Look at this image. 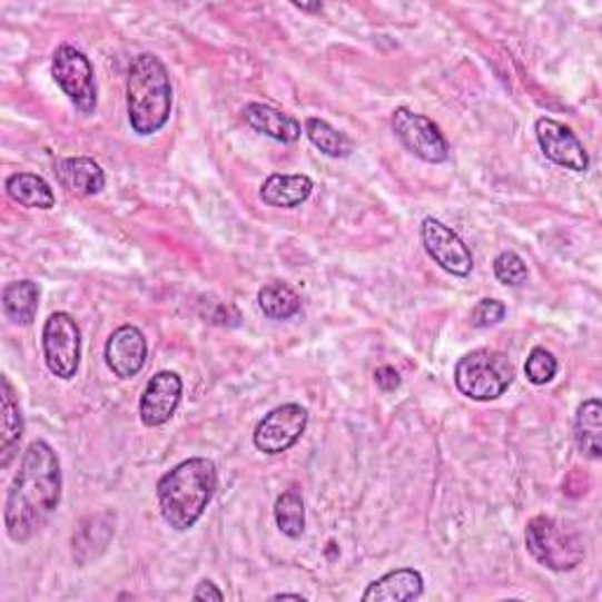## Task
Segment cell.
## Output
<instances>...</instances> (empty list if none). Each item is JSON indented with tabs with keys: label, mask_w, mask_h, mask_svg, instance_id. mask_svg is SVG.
I'll return each mask as SVG.
<instances>
[{
	"label": "cell",
	"mask_w": 602,
	"mask_h": 602,
	"mask_svg": "<svg viewBox=\"0 0 602 602\" xmlns=\"http://www.w3.org/2000/svg\"><path fill=\"white\" fill-rule=\"evenodd\" d=\"M61 502V466L46 441H33L6 500V532L17 544L29 542L52 517Z\"/></svg>",
	"instance_id": "1"
},
{
	"label": "cell",
	"mask_w": 602,
	"mask_h": 602,
	"mask_svg": "<svg viewBox=\"0 0 602 602\" xmlns=\"http://www.w3.org/2000/svg\"><path fill=\"white\" fill-rule=\"evenodd\" d=\"M217 481V466L207 456H191L165 473L156 487L162 521L177 532L191 530L213 502Z\"/></svg>",
	"instance_id": "2"
},
{
	"label": "cell",
	"mask_w": 602,
	"mask_h": 602,
	"mask_svg": "<svg viewBox=\"0 0 602 602\" xmlns=\"http://www.w3.org/2000/svg\"><path fill=\"white\" fill-rule=\"evenodd\" d=\"M128 120L137 135L151 137L165 128L172 114V82L162 61L144 52L128 69Z\"/></svg>",
	"instance_id": "3"
},
{
	"label": "cell",
	"mask_w": 602,
	"mask_h": 602,
	"mask_svg": "<svg viewBox=\"0 0 602 602\" xmlns=\"http://www.w3.org/2000/svg\"><path fill=\"white\" fill-rule=\"evenodd\" d=\"M515 369L506 353L492 348H477L466 353L454 367V384L462 396L487 403L502 398L513 384Z\"/></svg>",
	"instance_id": "4"
},
{
	"label": "cell",
	"mask_w": 602,
	"mask_h": 602,
	"mask_svg": "<svg viewBox=\"0 0 602 602\" xmlns=\"http://www.w3.org/2000/svg\"><path fill=\"white\" fill-rule=\"evenodd\" d=\"M525 546L539 565L553 572H570L584 557L579 536L549 515H536L527 523Z\"/></svg>",
	"instance_id": "5"
},
{
	"label": "cell",
	"mask_w": 602,
	"mask_h": 602,
	"mask_svg": "<svg viewBox=\"0 0 602 602\" xmlns=\"http://www.w3.org/2000/svg\"><path fill=\"white\" fill-rule=\"evenodd\" d=\"M52 76L80 114L97 109V82L90 59L73 46H59L52 57Z\"/></svg>",
	"instance_id": "6"
},
{
	"label": "cell",
	"mask_w": 602,
	"mask_h": 602,
	"mask_svg": "<svg viewBox=\"0 0 602 602\" xmlns=\"http://www.w3.org/2000/svg\"><path fill=\"white\" fill-rule=\"evenodd\" d=\"M46 365L59 379H73L80 367V327L73 316L57 310L43 325Z\"/></svg>",
	"instance_id": "7"
},
{
	"label": "cell",
	"mask_w": 602,
	"mask_h": 602,
	"mask_svg": "<svg viewBox=\"0 0 602 602\" xmlns=\"http://www.w3.org/2000/svg\"><path fill=\"white\" fill-rule=\"evenodd\" d=\"M391 126L396 137L403 141V147L417 156L424 162H445L450 158V144L441 128L428 116L414 114L407 107L393 111Z\"/></svg>",
	"instance_id": "8"
},
{
	"label": "cell",
	"mask_w": 602,
	"mask_h": 602,
	"mask_svg": "<svg viewBox=\"0 0 602 602\" xmlns=\"http://www.w3.org/2000/svg\"><path fill=\"white\" fill-rule=\"evenodd\" d=\"M308 409L287 403L272 409L255 428V447L264 454H283L295 447L306 431Z\"/></svg>",
	"instance_id": "9"
},
{
	"label": "cell",
	"mask_w": 602,
	"mask_h": 602,
	"mask_svg": "<svg viewBox=\"0 0 602 602\" xmlns=\"http://www.w3.org/2000/svg\"><path fill=\"white\" fill-rule=\"evenodd\" d=\"M422 243L428 257L438 264L443 272L466 278L473 272V255L466 243L456 236L447 224L435 217H426L422 221Z\"/></svg>",
	"instance_id": "10"
},
{
	"label": "cell",
	"mask_w": 602,
	"mask_h": 602,
	"mask_svg": "<svg viewBox=\"0 0 602 602\" xmlns=\"http://www.w3.org/2000/svg\"><path fill=\"white\" fill-rule=\"evenodd\" d=\"M534 130H536L539 147H542L544 156L551 162L572 172L589 170L591 160H589L584 144L579 141V137L565 126V122L553 120V118H539Z\"/></svg>",
	"instance_id": "11"
},
{
	"label": "cell",
	"mask_w": 602,
	"mask_h": 602,
	"mask_svg": "<svg viewBox=\"0 0 602 602\" xmlns=\"http://www.w3.org/2000/svg\"><path fill=\"white\" fill-rule=\"evenodd\" d=\"M181 391H184V384L177 372L162 369L158 372V375H154L147 388H144V396L139 401L141 424L149 428L168 424L175 417V412L181 403Z\"/></svg>",
	"instance_id": "12"
},
{
	"label": "cell",
	"mask_w": 602,
	"mask_h": 602,
	"mask_svg": "<svg viewBox=\"0 0 602 602\" xmlns=\"http://www.w3.org/2000/svg\"><path fill=\"white\" fill-rule=\"evenodd\" d=\"M149 344L144 332L137 325H122L118 327L103 348V358H107L109 369L118 379H132L147 365Z\"/></svg>",
	"instance_id": "13"
},
{
	"label": "cell",
	"mask_w": 602,
	"mask_h": 602,
	"mask_svg": "<svg viewBox=\"0 0 602 602\" xmlns=\"http://www.w3.org/2000/svg\"><path fill=\"white\" fill-rule=\"evenodd\" d=\"M243 120L255 132L272 137L280 144H295L302 137V122L289 114H283L280 109L268 107V103L250 101L243 109Z\"/></svg>",
	"instance_id": "14"
},
{
	"label": "cell",
	"mask_w": 602,
	"mask_h": 602,
	"mask_svg": "<svg viewBox=\"0 0 602 602\" xmlns=\"http://www.w3.org/2000/svg\"><path fill=\"white\" fill-rule=\"evenodd\" d=\"M55 172L59 184L78 198L97 196L103 191V186H107V175H103L101 165L86 156L59 160Z\"/></svg>",
	"instance_id": "15"
},
{
	"label": "cell",
	"mask_w": 602,
	"mask_h": 602,
	"mask_svg": "<svg viewBox=\"0 0 602 602\" xmlns=\"http://www.w3.org/2000/svg\"><path fill=\"white\" fill-rule=\"evenodd\" d=\"M424 595V576L412 570H393L382 579L372 581L369 589L363 593L365 602H409Z\"/></svg>",
	"instance_id": "16"
},
{
	"label": "cell",
	"mask_w": 602,
	"mask_h": 602,
	"mask_svg": "<svg viewBox=\"0 0 602 602\" xmlns=\"http://www.w3.org/2000/svg\"><path fill=\"white\" fill-rule=\"evenodd\" d=\"M116 532V515L103 511L97 515H90L86 523L80 525L78 534L73 536V557L80 565L90 563L92 557L107 551L111 536Z\"/></svg>",
	"instance_id": "17"
},
{
	"label": "cell",
	"mask_w": 602,
	"mask_h": 602,
	"mask_svg": "<svg viewBox=\"0 0 602 602\" xmlns=\"http://www.w3.org/2000/svg\"><path fill=\"white\" fill-rule=\"evenodd\" d=\"M310 194H314V181L306 175H272L261 184L259 198L272 207L293 210L306 203Z\"/></svg>",
	"instance_id": "18"
},
{
	"label": "cell",
	"mask_w": 602,
	"mask_h": 602,
	"mask_svg": "<svg viewBox=\"0 0 602 602\" xmlns=\"http://www.w3.org/2000/svg\"><path fill=\"white\" fill-rule=\"evenodd\" d=\"M3 391H0V409H3V443H0V466L8 468L17 456L19 441L24 435V420H22V407H19L17 393L10 384V379L3 375L0 379Z\"/></svg>",
	"instance_id": "19"
},
{
	"label": "cell",
	"mask_w": 602,
	"mask_h": 602,
	"mask_svg": "<svg viewBox=\"0 0 602 602\" xmlns=\"http://www.w3.org/2000/svg\"><path fill=\"white\" fill-rule=\"evenodd\" d=\"M6 191L17 205L29 207V210H52L57 203L52 186L33 172L10 175L6 181Z\"/></svg>",
	"instance_id": "20"
},
{
	"label": "cell",
	"mask_w": 602,
	"mask_h": 602,
	"mask_svg": "<svg viewBox=\"0 0 602 602\" xmlns=\"http://www.w3.org/2000/svg\"><path fill=\"white\" fill-rule=\"evenodd\" d=\"M40 289L33 280H14L3 289V314L14 325H31L38 316Z\"/></svg>",
	"instance_id": "21"
},
{
	"label": "cell",
	"mask_w": 602,
	"mask_h": 602,
	"mask_svg": "<svg viewBox=\"0 0 602 602\" xmlns=\"http://www.w3.org/2000/svg\"><path fill=\"white\" fill-rule=\"evenodd\" d=\"M600 417H602V405L598 398H591L581 403L574 422V441L579 452L589 456V460H600L602 456V443H600Z\"/></svg>",
	"instance_id": "22"
},
{
	"label": "cell",
	"mask_w": 602,
	"mask_h": 602,
	"mask_svg": "<svg viewBox=\"0 0 602 602\" xmlns=\"http://www.w3.org/2000/svg\"><path fill=\"white\" fill-rule=\"evenodd\" d=\"M259 308L266 318L289 320L302 310V299L287 283H268L259 289Z\"/></svg>",
	"instance_id": "23"
},
{
	"label": "cell",
	"mask_w": 602,
	"mask_h": 602,
	"mask_svg": "<svg viewBox=\"0 0 602 602\" xmlns=\"http://www.w3.org/2000/svg\"><path fill=\"white\" fill-rule=\"evenodd\" d=\"M304 132L308 137V141L314 144V147L329 156V158H348L353 154V141L339 132L337 128H332L327 120L320 118H308L304 122Z\"/></svg>",
	"instance_id": "24"
},
{
	"label": "cell",
	"mask_w": 602,
	"mask_h": 602,
	"mask_svg": "<svg viewBox=\"0 0 602 602\" xmlns=\"http://www.w3.org/2000/svg\"><path fill=\"white\" fill-rule=\"evenodd\" d=\"M276 525L278 530L289 536V539H299L306 530V509L304 500L297 490H287L276 500Z\"/></svg>",
	"instance_id": "25"
},
{
	"label": "cell",
	"mask_w": 602,
	"mask_h": 602,
	"mask_svg": "<svg viewBox=\"0 0 602 602\" xmlns=\"http://www.w3.org/2000/svg\"><path fill=\"white\" fill-rule=\"evenodd\" d=\"M525 375L527 382L534 386H544L557 375V361L551 351L544 346H536L530 351L527 363H525Z\"/></svg>",
	"instance_id": "26"
},
{
	"label": "cell",
	"mask_w": 602,
	"mask_h": 602,
	"mask_svg": "<svg viewBox=\"0 0 602 602\" xmlns=\"http://www.w3.org/2000/svg\"><path fill=\"white\" fill-rule=\"evenodd\" d=\"M494 276L502 285L515 287V285H521V283L527 280L530 272H527V264H525V259L521 255L506 250L502 255H496V259H494Z\"/></svg>",
	"instance_id": "27"
},
{
	"label": "cell",
	"mask_w": 602,
	"mask_h": 602,
	"mask_svg": "<svg viewBox=\"0 0 602 602\" xmlns=\"http://www.w3.org/2000/svg\"><path fill=\"white\" fill-rule=\"evenodd\" d=\"M506 318V306L500 299H481L471 310L473 327H492Z\"/></svg>",
	"instance_id": "28"
},
{
	"label": "cell",
	"mask_w": 602,
	"mask_h": 602,
	"mask_svg": "<svg viewBox=\"0 0 602 602\" xmlns=\"http://www.w3.org/2000/svg\"><path fill=\"white\" fill-rule=\"evenodd\" d=\"M375 382H377V386H379L382 391L391 393V391H396V388L401 386V375H398V372L393 369V367L384 365V367H379V369L375 372Z\"/></svg>",
	"instance_id": "29"
},
{
	"label": "cell",
	"mask_w": 602,
	"mask_h": 602,
	"mask_svg": "<svg viewBox=\"0 0 602 602\" xmlns=\"http://www.w3.org/2000/svg\"><path fill=\"white\" fill-rule=\"evenodd\" d=\"M194 600H215V602H221L224 600V593L217 589L215 581L210 579H203L198 589L194 591Z\"/></svg>",
	"instance_id": "30"
},
{
	"label": "cell",
	"mask_w": 602,
	"mask_h": 602,
	"mask_svg": "<svg viewBox=\"0 0 602 602\" xmlns=\"http://www.w3.org/2000/svg\"><path fill=\"white\" fill-rule=\"evenodd\" d=\"M272 600H302L304 602V595H299V593H276Z\"/></svg>",
	"instance_id": "31"
},
{
	"label": "cell",
	"mask_w": 602,
	"mask_h": 602,
	"mask_svg": "<svg viewBox=\"0 0 602 602\" xmlns=\"http://www.w3.org/2000/svg\"><path fill=\"white\" fill-rule=\"evenodd\" d=\"M295 8H299V10H306V12H320V10H323V6H320V3H316V6H306V3H295Z\"/></svg>",
	"instance_id": "32"
}]
</instances>
